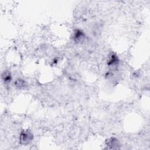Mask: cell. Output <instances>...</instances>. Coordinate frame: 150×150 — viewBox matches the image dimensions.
<instances>
[{
  "label": "cell",
  "mask_w": 150,
  "mask_h": 150,
  "mask_svg": "<svg viewBox=\"0 0 150 150\" xmlns=\"http://www.w3.org/2000/svg\"><path fill=\"white\" fill-rule=\"evenodd\" d=\"M33 134L29 130H23L20 134L19 141L20 143L23 145L29 144L33 139Z\"/></svg>",
  "instance_id": "obj_1"
},
{
  "label": "cell",
  "mask_w": 150,
  "mask_h": 150,
  "mask_svg": "<svg viewBox=\"0 0 150 150\" xmlns=\"http://www.w3.org/2000/svg\"><path fill=\"white\" fill-rule=\"evenodd\" d=\"M106 145L110 149H118L120 146V142L117 138L111 137L106 141Z\"/></svg>",
  "instance_id": "obj_2"
},
{
  "label": "cell",
  "mask_w": 150,
  "mask_h": 150,
  "mask_svg": "<svg viewBox=\"0 0 150 150\" xmlns=\"http://www.w3.org/2000/svg\"><path fill=\"white\" fill-rule=\"evenodd\" d=\"M85 39L84 33L79 29H76L73 35V39L76 43H81Z\"/></svg>",
  "instance_id": "obj_3"
},
{
  "label": "cell",
  "mask_w": 150,
  "mask_h": 150,
  "mask_svg": "<svg viewBox=\"0 0 150 150\" xmlns=\"http://www.w3.org/2000/svg\"><path fill=\"white\" fill-rule=\"evenodd\" d=\"M15 87L20 90L25 89L27 87V83L21 79H18L15 81Z\"/></svg>",
  "instance_id": "obj_4"
},
{
  "label": "cell",
  "mask_w": 150,
  "mask_h": 150,
  "mask_svg": "<svg viewBox=\"0 0 150 150\" xmlns=\"http://www.w3.org/2000/svg\"><path fill=\"white\" fill-rule=\"evenodd\" d=\"M1 79L4 83H9L12 80V76L9 71H4L1 75Z\"/></svg>",
  "instance_id": "obj_5"
},
{
  "label": "cell",
  "mask_w": 150,
  "mask_h": 150,
  "mask_svg": "<svg viewBox=\"0 0 150 150\" xmlns=\"http://www.w3.org/2000/svg\"><path fill=\"white\" fill-rule=\"evenodd\" d=\"M118 57L115 54H111L107 64L110 67H114L118 64Z\"/></svg>",
  "instance_id": "obj_6"
}]
</instances>
